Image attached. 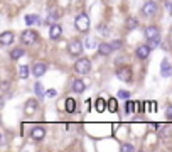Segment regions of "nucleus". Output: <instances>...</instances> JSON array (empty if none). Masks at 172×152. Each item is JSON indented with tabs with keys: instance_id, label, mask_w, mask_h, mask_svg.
Masks as SVG:
<instances>
[{
	"instance_id": "1a4fd4ad",
	"label": "nucleus",
	"mask_w": 172,
	"mask_h": 152,
	"mask_svg": "<svg viewBox=\"0 0 172 152\" xmlns=\"http://www.w3.org/2000/svg\"><path fill=\"white\" fill-rule=\"evenodd\" d=\"M37 100H34V98H31V100L26 101V105H24V112H26V115H34L36 110H37Z\"/></svg>"
},
{
	"instance_id": "dca6fc26",
	"label": "nucleus",
	"mask_w": 172,
	"mask_h": 152,
	"mask_svg": "<svg viewBox=\"0 0 172 152\" xmlns=\"http://www.w3.org/2000/svg\"><path fill=\"white\" fill-rule=\"evenodd\" d=\"M85 90H86V85H85V81H83L81 78H78V80L73 81V91L74 93H83Z\"/></svg>"
},
{
	"instance_id": "a211bd4d",
	"label": "nucleus",
	"mask_w": 172,
	"mask_h": 152,
	"mask_svg": "<svg viewBox=\"0 0 172 152\" xmlns=\"http://www.w3.org/2000/svg\"><path fill=\"white\" fill-rule=\"evenodd\" d=\"M64 103H66V105H64V108H66V112H68V113H73L74 110H76V101H74L73 98H68V100H66Z\"/></svg>"
},
{
	"instance_id": "6ab92c4d",
	"label": "nucleus",
	"mask_w": 172,
	"mask_h": 152,
	"mask_svg": "<svg viewBox=\"0 0 172 152\" xmlns=\"http://www.w3.org/2000/svg\"><path fill=\"white\" fill-rule=\"evenodd\" d=\"M24 54H26V51H24L22 47H14L10 51V57H12V59H19V57H22Z\"/></svg>"
},
{
	"instance_id": "0eeeda50",
	"label": "nucleus",
	"mask_w": 172,
	"mask_h": 152,
	"mask_svg": "<svg viewBox=\"0 0 172 152\" xmlns=\"http://www.w3.org/2000/svg\"><path fill=\"white\" fill-rule=\"evenodd\" d=\"M116 76H118L121 81H125V83H130V81H132V68H128V66L120 68L118 71H116Z\"/></svg>"
},
{
	"instance_id": "2f4dec72",
	"label": "nucleus",
	"mask_w": 172,
	"mask_h": 152,
	"mask_svg": "<svg viewBox=\"0 0 172 152\" xmlns=\"http://www.w3.org/2000/svg\"><path fill=\"white\" fill-rule=\"evenodd\" d=\"M165 113H167V117H169V118H172V105L167 106V112Z\"/></svg>"
},
{
	"instance_id": "7ed1b4c3",
	"label": "nucleus",
	"mask_w": 172,
	"mask_h": 152,
	"mask_svg": "<svg viewBox=\"0 0 172 152\" xmlns=\"http://www.w3.org/2000/svg\"><path fill=\"white\" fill-rule=\"evenodd\" d=\"M74 26L79 32H83V34H86L88 31H90V19H88L86 14H79L76 19H74Z\"/></svg>"
},
{
	"instance_id": "6e6552de",
	"label": "nucleus",
	"mask_w": 172,
	"mask_h": 152,
	"mask_svg": "<svg viewBox=\"0 0 172 152\" xmlns=\"http://www.w3.org/2000/svg\"><path fill=\"white\" fill-rule=\"evenodd\" d=\"M46 69H47L46 63H42V61H37V63L34 64V68H32V75H34L36 78H41V76H44Z\"/></svg>"
},
{
	"instance_id": "c85d7f7f",
	"label": "nucleus",
	"mask_w": 172,
	"mask_h": 152,
	"mask_svg": "<svg viewBox=\"0 0 172 152\" xmlns=\"http://www.w3.org/2000/svg\"><path fill=\"white\" fill-rule=\"evenodd\" d=\"M56 19H57V14L51 12V14H49V17H47V22H46V24H54V22H56Z\"/></svg>"
},
{
	"instance_id": "f03ea898",
	"label": "nucleus",
	"mask_w": 172,
	"mask_h": 152,
	"mask_svg": "<svg viewBox=\"0 0 172 152\" xmlns=\"http://www.w3.org/2000/svg\"><path fill=\"white\" fill-rule=\"evenodd\" d=\"M83 51H85V44H83L79 39L69 41V44H68V52H69V56L78 57V56L83 54Z\"/></svg>"
},
{
	"instance_id": "aec40b11",
	"label": "nucleus",
	"mask_w": 172,
	"mask_h": 152,
	"mask_svg": "<svg viewBox=\"0 0 172 152\" xmlns=\"http://www.w3.org/2000/svg\"><path fill=\"white\" fill-rule=\"evenodd\" d=\"M85 46L88 49H95V47H98L100 44L96 42V39L95 37H91V36H86V41H85Z\"/></svg>"
},
{
	"instance_id": "c756f323",
	"label": "nucleus",
	"mask_w": 172,
	"mask_h": 152,
	"mask_svg": "<svg viewBox=\"0 0 172 152\" xmlns=\"http://www.w3.org/2000/svg\"><path fill=\"white\" fill-rule=\"evenodd\" d=\"M111 46H113V49H118V47H121V41H115V42H111Z\"/></svg>"
},
{
	"instance_id": "4be33fe9",
	"label": "nucleus",
	"mask_w": 172,
	"mask_h": 152,
	"mask_svg": "<svg viewBox=\"0 0 172 152\" xmlns=\"http://www.w3.org/2000/svg\"><path fill=\"white\" fill-rule=\"evenodd\" d=\"M29 73H31V69H29V66H20V69H19V78H22V80H27L29 78Z\"/></svg>"
},
{
	"instance_id": "39448f33",
	"label": "nucleus",
	"mask_w": 172,
	"mask_h": 152,
	"mask_svg": "<svg viewBox=\"0 0 172 152\" xmlns=\"http://www.w3.org/2000/svg\"><path fill=\"white\" fill-rule=\"evenodd\" d=\"M74 69H76L79 75H86L91 69V61L88 57H79L76 63H74Z\"/></svg>"
},
{
	"instance_id": "2eb2a0df",
	"label": "nucleus",
	"mask_w": 172,
	"mask_h": 152,
	"mask_svg": "<svg viewBox=\"0 0 172 152\" xmlns=\"http://www.w3.org/2000/svg\"><path fill=\"white\" fill-rule=\"evenodd\" d=\"M160 73H162L164 78H167V76L172 75V68H170L169 59H164V61H162V64H160Z\"/></svg>"
},
{
	"instance_id": "9d476101",
	"label": "nucleus",
	"mask_w": 172,
	"mask_h": 152,
	"mask_svg": "<svg viewBox=\"0 0 172 152\" xmlns=\"http://www.w3.org/2000/svg\"><path fill=\"white\" fill-rule=\"evenodd\" d=\"M62 34V29L59 24H51V29H49V37H51L52 41H57L61 37Z\"/></svg>"
},
{
	"instance_id": "20e7f679",
	"label": "nucleus",
	"mask_w": 172,
	"mask_h": 152,
	"mask_svg": "<svg viewBox=\"0 0 172 152\" xmlns=\"http://www.w3.org/2000/svg\"><path fill=\"white\" fill-rule=\"evenodd\" d=\"M37 39H39V34H37L36 31H32V29H27V31H24L22 34H20V41H22V44H26V46H31V44L37 42Z\"/></svg>"
},
{
	"instance_id": "bb28decb",
	"label": "nucleus",
	"mask_w": 172,
	"mask_h": 152,
	"mask_svg": "<svg viewBox=\"0 0 172 152\" xmlns=\"http://www.w3.org/2000/svg\"><path fill=\"white\" fill-rule=\"evenodd\" d=\"M121 152H135V147L132 144H121Z\"/></svg>"
},
{
	"instance_id": "4468645a",
	"label": "nucleus",
	"mask_w": 172,
	"mask_h": 152,
	"mask_svg": "<svg viewBox=\"0 0 172 152\" xmlns=\"http://www.w3.org/2000/svg\"><path fill=\"white\" fill-rule=\"evenodd\" d=\"M113 51H115V49H113V46H111L110 42H101V44L98 46V52H100L101 56H110Z\"/></svg>"
},
{
	"instance_id": "b1692460",
	"label": "nucleus",
	"mask_w": 172,
	"mask_h": 152,
	"mask_svg": "<svg viewBox=\"0 0 172 152\" xmlns=\"http://www.w3.org/2000/svg\"><path fill=\"white\" fill-rule=\"evenodd\" d=\"M116 110H118V105H116V100H115V98H110V100H108V112L115 113Z\"/></svg>"
},
{
	"instance_id": "cd10ccee",
	"label": "nucleus",
	"mask_w": 172,
	"mask_h": 152,
	"mask_svg": "<svg viewBox=\"0 0 172 152\" xmlns=\"http://www.w3.org/2000/svg\"><path fill=\"white\" fill-rule=\"evenodd\" d=\"M116 96H118L120 100H128V98H130V93L127 91V90H120V91H118V95H116Z\"/></svg>"
},
{
	"instance_id": "423d86ee",
	"label": "nucleus",
	"mask_w": 172,
	"mask_h": 152,
	"mask_svg": "<svg viewBox=\"0 0 172 152\" xmlns=\"http://www.w3.org/2000/svg\"><path fill=\"white\" fill-rule=\"evenodd\" d=\"M159 12V5L152 0H149V2L144 3V7H142V14L145 15V17H154V15H157Z\"/></svg>"
},
{
	"instance_id": "f8f14e48",
	"label": "nucleus",
	"mask_w": 172,
	"mask_h": 152,
	"mask_svg": "<svg viewBox=\"0 0 172 152\" xmlns=\"http://www.w3.org/2000/svg\"><path fill=\"white\" fill-rule=\"evenodd\" d=\"M44 135H46V129L44 127H34V129L31 130V137L34 139V140H42L44 139Z\"/></svg>"
},
{
	"instance_id": "ddd939ff",
	"label": "nucleus",
	"mask_w": 172,
	"mask_h": 152,
	"mask_svg": "<svg viewBox=\"0 0 172 152\" xmlns=\"http://www.w3.org/2000/svg\"><path fill=\"white\" fill-rule=\"evenodd\" d=\"M12 42H14V32L5 31L3 34H0V44H2V46H9Z\"/></svg>"
},
{
	"instance_id": "412c9836",
	"label": "nucleus",
	"mask_w": 172,
	"mask_h": 152,
	"mask_svg": "<svg viewBox=\"0 0 172 152\" xmlns=\"http://www.w3.org/2000/svg\"><path fill=\"white\" fill-rule=\"evenodd\" d=\"M26 24H27V26H32V24H41L39 22V15H36V14L26 15Z\"/></svg>"
},
{
	"instance_id": "f3484780",
	"label": "nucleus",
	"mask_w": 172,
	"mask_h": 152,
	"mask_svg": "<svg viewBox=\"0 0 172 152\" xmlns=\"http://www.w3.org/2000/svg\"><path fill=\"white\" fill-rule=\"evenodd\" d=\"M95 108H96V112H100V113H103L105 112V110H106L108 108V103H106V101H105L103 100V98H98V100H96L95 101Z\"/></svg>"
},
{
	"instance_id": "5701e85b",
	"label": "nucleus",
	"mask_w": 172,
	"mask_h": 152,
	"mask_svg": "<svg viewBox=\"0 0 172 152\" xmlns=\"http://www.w3.org/2000/svg\"><path fill=\"white\" fill-rule=\"evenodd\" d=\"M34 91H36V95L39 96V98L44 96V86H42V83H41V81H37V83L34 85Z\"/></svg>"
},
{
	"instance_id": "f257e3e1",
	"label": "nucleus",
	"mask_w": 172,
	"mask_h": 152,
	"mask_svg": "<svg viewBox=\"0 0 172 152\" xmlns=\"http://www.w3.org/2000/svg\"><path fill=\"white\" fill-rule=\"evenodd\" d=\"M145 37H147V42H149L150 47H157L160 44V31H159L157 26H149L145 29Z\"/></svg>"
},
{
	"instance_id": "9b49d317",
	"label": "nucleus",
	"mask_w": 172,
	"mask_h": 152,
	"mask_svg": "<svg viewBox=\"0 0 172 152\" xmlns=\"http://www.w3.org/2000/svg\"><path fill=\"white\" fill-rule=\"evenodd\" d=\"M150 51H152V47H150L149 44H147V46H138L137 51H135V54H137L138 59H147L149 54H150Z\"/></svg>"
},
{
	"instance_id": "a878e982",
	"label": "nucleus",
	"mask_w": 172,
	"mask_h": 152,
	"mask_svg": "<svg viewBox=\"0 0 172 152\" xmlns=\"http://www.w3.org/2000/svg\"><path fill=\"white\" fill-rule=\"evenodd\" d=\"M137 110H138V103H137V101H127V113L137 112Z\"/></svg>"
},
{
	"instance_id": "7c9ffc66",
	"label": "nucleus",
	"mask_w": 172,
	"mask_h": 152,
	"mask_svg": "<svg viewBox=\"0 0 172 152\" xmlns=\"http://www.w3.org/2000/svg\"><path fill=\"white\" fill-rule=\"evenodd\" d=\"M56 95H57V91H56L54 88H52V90H49V91H47V96H49V98H54Z\"/></svg>"
},
{
	"instance_id": "393cba45",
	"label": "nucleus",
	"mask_w": 172,
	"mask_h": 152,
	"mask_svg": "<svg viewBox=\"0 0 172 152\" xmlns=\"http://www.w3.org/2000/svg\"><path fill=\"white\" fill-rule=\"evenodd\" d=\"M138 27V22H137V19H133V17H130L127 20V29L128 31H133V29H137Z\"/></svg>"
}]
</instances>
